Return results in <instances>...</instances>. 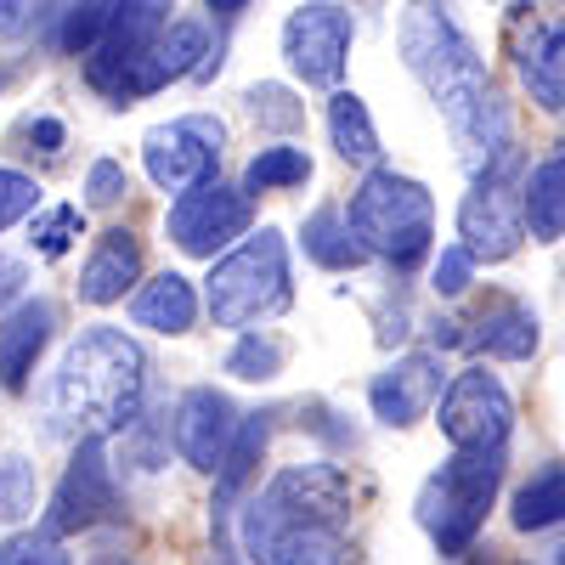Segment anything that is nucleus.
Masks as SVG:
<instances>
[{"label":"nucleus","instance_id":"nucleus-1","mask_svg":"<svg viewBox=\"0 0 565 565\" xmlns=\"http://www.w3.org/2000/svg\"><path fill=\"white\" fill-rule=\"evenodd\" d=\"M396 45H402V63L413 68V79L430 90V103L441 108L463 170L481 175L503 153H514L509 148V114L492 90V74L476 52V40L458 29L447 0H407Z\"/></svg>","mask_w":565,"mask_h":565},{"label":"nucleus","instance_id":"nucleus-2","mask_svg":"<svg viewBox=\"0 0 565 565\" xmlns=\"http://www.w3.org/2000/svg\"><path fill=\"white\" fill-rule=\"evenodd\" d=\"M148 391V356L119 328H85L63 351L52 380V413L74 441L130 430Z\"/></svg>","mask_w":565,"mask_h":565},{"label":"nucleus","instance_id":"nucleus-3","mask_svg":"<svg viewBox=\"0 0 565 565\" xmlns=\"http://www.w3.org/2000/svg\"><path fill=\"white\" fill-rule=\"evenodd\" d=\"M498 487H503V447H492V452H458L452 447V458L418 492V526L430 532V543L447 559H463L469 543L487 526V509H492Z\"/></svg>","mask_w":565,"mask_h":565},{"label":"nucleus","instance_id":"nucleus-4","mask_svg":"<svg viewBox=\"0 0 565 565\" xmlns=\"http://www.w3.org/2000/svg\"><path fill=\"white\" fill-rule=\"evenodd\" d=\"M351 226L367 255L391 260L396 271L418 266L430 255V238H436V199L424 193L413 175H396V170H373L356 199H351Z\"/></svg>","mask_w":565,"mask_h":565},{"label":"nucleus","instance_id":"nucleus-5","mask_svg":"<svg viewBox=\"0 0 565 565\" xmlns=\"http://www.w3.org/2000/svg\"><path fill=\"white\" fill-rule=\"evenodd\" d=\"M204 306L221 328H249V322L282 311L289 306V244H282L271 226L249 232L238 249L215 260Z\"/></svg>","mask_w":565,"mask_h":565},{"label":"nucleus","instance_id":"nucleus-6","mask_svg":"<svg viewBox=\"0 0 565 565\" xmlns=\"http://www.w3.org/2000/svg\"><path fill=\"white\" fill-rule=\"evenodd\" d=\"M526 181H514V153L476 175V186L458 204V244L476 255V266H498L526 244Z\"/></svg>","mask_w":565,"mask_h":565},{"label":"nucleus","instance_id":"nucleus-7","mask_svg":"<svg viewBox=\"0 0 565 565\" xmlns=\"http://www.w3.org/2000/svg\"><path fill=\"white\" fill-rule=\"evenodd\" d=\"M244 554L249 565H351V537L334 521H306L295 509H277L271 498H249L244 509Z\"/></svg>","mask_w":565,"mask_h":565},{"label":"nucleus","instance_id":"nucleus-8","mask_svg":"<svg viewBox=\"0 0 565 565\" xmlns=\"http://www.w3.org/2000/svg\"><path fill=\"white\" fill-rule=\"evenodd\" d=\"M441 418V436L458 447V452H492V447H509V430H514V402L503 391L498 373L487 367H463L447 380V396L436 407Z\"/></svg>","mask_w":565,"mask_h":565},{"label":"nucleus","instance_id":"nucleus-9","mask_svg":"<svg viewBox=\"0 0 565 565\" xmlns=\"http://www.w3.org/2000/svg\"><path fill=\"white\" fill-rule=\"evenodd\" d=\"M221 141H226V125L221 119L186 114V119L153 125L148 136H141V164H148L153 186H164V193H193V186L215 181Z\"/></svg>","mask_w":565,"mask_h":565},{"label":"nucleus","instance_id":"nucleus-10","mask_svg":"<svg viewBox=\"0 0 565 565\" xmlns=\"http://www.w3.org/2000/svg\"><path fill=\"white\" fill-rule=\"evenodd\" d=\"M175 0H114V23L103 34V45L85 57V79L103 90V97L125 103V79L136 74V63L153 52L170 29Z\"/></svg>","mask_w":565,"mask_h":565},{"label":"nucleus","instance_id":"nucleus-11","mask_svg":"<svg viewBox=\"0 0 565 565\" xmlns=\"http://www.w3.org/2000/svg\"><path fill=\"white\" fill-rule=\"evenodd\" d=\"M351 12L334 7V0H311V7H295L289 23H282V57L306 85L334 90L351 57Z\"/></svg>","mask_w":565,"mask_h":565},{"label":"nucleus","instance_id":"nucleus-12","mask_svg":"<svg viewBox=\"0 0 565 565\" xmlns=\"http://www.w3.org/2000/svg\"><path fill=\"white\" fill-rule=\"evenodd\" d=\"M119 509V492H114V463H108V447L103 436H90L74 447V463L63 469V481L52 492V509H45V532L52 537H74V532H90L97 521Z\"/></svg>","mask_w":565,"mask_h":565},{"label":"nucleus","instance_id":"nucleus-13","mask_svg":"<svg viewBox=\"0 0 565 565\" xmlns=\"http://www.w3.org/2000/svg\"><path fill=\"white\" fill-rule=\"evenodd\" d=\"M244 232H249V193L244 186L204 181L193 193H181L175 210H170V244L181 255H215L232 238H244Z\"/></svg>","mask_w":565,"mask_h":565},{"label":"nucleus","instance_id":"nucleus-14","mask_svg":"<svg viewBox=\"0 0 565 565\" xmlns=\"http://www.w3.org/2000/svg\"><path fill=\"white\" fill-rule=\"evenodd\" d=\"M509 45H514V68H521L532 103L559 114L565 108V18L537 12V7H514Z\"/></svg>","mask_w":565,"mask_h":565},{"label":"nucleus","instance_id":"nucleus-15","mask_svg":"<svg viewBox=\"0 0 565 565\" xmlns=\"http://www.w3.org/2000/svg\"><path fill=\"white\" fill-rule=\"evenodd\" d=\"M447 385H441V356L436 351H407L396 356L380 380H373L367 402H373V418L402 430V424H418L430 407H441Z\"/></svg>","mask_w":565,"mask_h":565},{"label":"nucleus","instance_id":"nucleus-16","mask_svg":"<svg viewBox=\"0 0 565 565\" xmlns=\"http://www.w3.org/2000/svg\"><path fill=\"white\" fill-rule=\"evenodd\" d=\"M238 424H244V418L232 413V402H226L221 391H210V385L186 391V396L175 402V452L193 463V469H204V476H221V463H226V452H232Z\"/></svg>","mask_w":565,"mask_h":565},{"label":"nucleus","instance_id":"nucleus-17","mask_svg":"<svg viewBox=\"0 0 565 565\" xmlns=\"http://www.w3.org/2000/svg\"><path fill=\"white\" fill-rule=\"evenodd\" d=\"M204 57H215V52H210L204 23H170V29H164V40H159L153 52L136 63V74L125 79V97H153V90H164L170 79L199 74V68H204Z\"/></svg>","mask_w":565,"mask_h":565},{"label":"nucleus","instance_id":"nucleus-18","mask_svg":"<svg viewBox=\"0 0 565 565\" xmlns=\"http://www.w3.org/2000/svg\"><path fill=\"white\" fill-rule=\"evenodd\" d=\"M52 328H57L52 300H23V306L7 311V322H0V380H7L12 391L29 385V373H34L45 340H52Z\"/></svg>","mask_w":565,"mask_h":565},{"label":"nucleus","instance_id":"nucleus-19","mask_svg":"<svg viewBox=\"0 0 565 565\" xmlns=\"http://www.w3.org/2000/svg\"><path fill=\"white\" fill-rule=\"evenodd\" d=\"M136 271H141L136 232H125V226L103 232L97 249H90V260H85V271H79V300H85V306H114V300H125V289L136 282Z\"/></svg>","mask_w":565,"mask_h":565},{"label":"nucleus","instance_id":"nucleus-20","mask_svg":"<svg viewBox=\"0 0 565 565\" xmlns=\"http://www.w3.org/2000/svg\"><path fill=\"white\" fill-rule=\"evenodd\" d=\"M130 317L141 328H159V334H186L193 317H199V295H193V282H186L181 271H164V277H153L148 289L136 295Z\"/></svg>","mask_w":565,"mask_h":565},{"label":"nucleus","instance_id":"nucleus-21","mask_svg":"<svg viewBox=\"0 0 565 565\" xmlns=\"http://www.w3.org/2000/svg\"><path fill=\"white\" fill-rule=\"evenodd\" d=\"M526 226H532L537 244H559L565 238V148L548 153L526 175Z\"/></svg>","mask_w":565,"mask_h":565},{"label":"nucleus","instance_id":"nucleus-22","mask_svg":"<svg viewBox=\"0 0 565 565\" xmlns=\"http://www.w3.org/2000/svg\"><path fill=\"white\" fill-rule=\"evenodd\" d=\"M476 345L498 362H526L537 351V317L521 306V300H498L492 311H481V328H476Z\"/></svg>","mask_w":565,"mask_h":565},{"label":"nucleus","instance_id":"nucleus-23","mask_svg":"<svg viewBox=\"0 0 565 565\" xmlns=\"http://www.w3.org/2000/svg\"><path fill=\"white\" fill-rule=\"evenodd\" d=\"M328 136H334V148L345 164H373L380 159V130L367 119V103L356 90H334V103H328Z\"/></svg>","mask_w":565,"mask_h":565},{"label":"nucleus","instance_id":"nucleus-24","mask_svg":"<svg viewBox=\"0 0 565 565\" xmlns=\"http://www.w3.org/2000/svg\"><path fill=\"white\" fill-rule=\"evenodd\" d=\"M306 255H311L317 266H328V271H351V266L367 260L351 215H340V210H317V215L306 221Z\"/></svg>","mask_w":565,"mask_h":565},{"label":"nucleus","instance_id":"nucleus-25","mask_svg":"<svg viewBox=\"0 0 565 565\" xmlns=\"http://www.w3.org/2000/svg\"><path fill=\"white\" fill-rule=\"evenodd\" d=\"M559 521H565V469L548 463L521 492H514V526H521V532H548Z\"/></svg>","mask_w":565,"mask_h":565},{"label":"nucleus","instance_id":"nucleus-26","mask_svg":"<svg viewBox=\"0 0 565 565\" xmlns=\"http://www.w3.org/2000/svg\"><path fill=\"white\" fill-rule=\"evenodd\" d=\"M266 441H271V418H266V413H249V418L238 424V436H232L226 463H221V503H226L232 492H244V487H249V476L260 469Z\"/></svg>","mask_w":565,"mask_h":565},{"label":"nucleus","instance_id":"nucleus-27","mask_svg":"<svg viewBox=\"0 0 565 565\" xmlns=\"http://www.w3.org/2000/svg\"><path fill=\"white\" fill-rule=\"evenodd\" d=\"M300 181H311V159L300 148H266L244 170V193L255 199V193H277V186H300Z\"/></svg>","mask_w":565,"mask_h":565},{"label":"nucleus","instance_id":"nucleus-28","mask_svg":"<svg viewBox=\"0 0 565 565\" xmlns=\"http://www.w3.org/2000/svg\"><path fill=\"white\" fill-rule=\"evenodd\" d=\"M108 23H114V0H79V7H68V18H63L57 45H63L68 57H90L103 45Z\"/></svg>","mask_w":565,"mask_h":565},{"label":"nucleus","instance_id":"nucleus-29","mask_svg":"<svg viewBox=\"0 0 565 565\" xmlns=\"http://www.w3.org/2000/svg\"><path fill=\"white\" fill-rule=\"evenodd\" d=\"M79 210L74 204H57V210H45V215H34V226H29V244L45 255V260H57V255H68V244L79 238Z\"/></svg>","mask_w":565,"mask_h":565},{"label":"nucleus","instance_id":"nucleus-30","mask_svg":"<svg viewBox=\"0 0 565 565\" xmlns=\"http://www.w3.org/2000/svg\"><path fill=\"white\" fill-rule=\"evenodd\" d=\"M282 367V345L277 340H260V334H244L238 345H232L226 356V373H238V380H271V373Z\"/></svg>","mask_w":565,"mask_h":565},{"label":"nucleus","instance_id":"nucleus-31","mask_svg":"<svg viewBox=\"0 0 565 565\" xmlns=\"http://www.w3.org/2000/svg\"><path fill=\"white\" fill-rule=\"evenodd\" d=\"M0 565H68V554H63V537L40 526V532H12L0 543Z\"/></svg>","mask_w":565,"mask_h":565},{"label":"nucleus","instance_id":"nucleus-32","mask_svg":"<svg viewBox=\"0 0 565 565\" xmlns=\"http://www.w3.org/2000/svg\"><path fill=\"white\" fill-rule=\"evenodd\" d=\"M29 509H34V463L0 458V521H18Z\"/></svg>","mask_w":565,"mask_h":565},{"label":"nucleus","instance_id":"nucleus-33","mask_svg":"<svg viewBox=\"0 0 565 565\" xmlns=\"http://www.w3.org/2000/svg\"><path fill=\"white\" fill-rule=\"evenodd\" d=\"M34 204H40V186L18 170H0V232H7L12 221H23Z\"/></svg>","mask_w":565,"mask_h":565},{"label":"nucleus","instance_id":"nucleus-34","mask_svg":"<svg viewBox=\"0 0 565 565\" xmlns=\"http://www.w3.org/2000/svg\"><path fill=\"white\" fill-rule=\"evenodd\" d=\"M125 193H130V181H125V170H119L114 159H97V164H90V175H85V204L108 210V204H119Z\"/></svg>","mask_w":565,"mask_h":565},{"label":"nucleus","instance_id":"nucleus-35","mask_svg":"<svg viewBox=\"0 0 565 565\" xmlns=\"http://www.w3.org/2000/svg\"><path fill=\"white\" fill-rule=\"evenodd\" d=\"M249 108H255V119H266V125H277V130L300 125V108H289V90H277V85H255V90H249Z\"/></svg>","mask_w":565,"mask_h":565},{"label":"nucleus","instance_id":"nucleus-36","mask_svg":"<svg viewBox=\"0 0 565 565\" xmlns=\"http://www.w3.org/2000/svg\"><path fill=\"white\" fill-rule=\"evenodd\" d=\"M469 271H476V255H469L463 244L441 249V260H436V295H463L469 289Z\"/></svg>","mask_w":565,"mask_h":565},{"label":"nucleus","instance_id":"nucleus-37","mask_svg":"<svg viewBox=\"0 0 565 565\" xmlns=\"http://www.w3.org/2000/svg\"><path fill=\"white\" fill-rule=\"evenodd\" d=\"M23 282H29L23 260H12V255H0V306H12V300L23 295Z\"/></svg>","mask_w":565,"mask_h":565},{"label":"nucleus","instance_id":"nucleus-38","mask_svg":"<svg viewBox=\"0 0 565 565\" xmlns=\"http://www.w3.org/2000/svg\"><path fill=\"white\" fill-rule=\"evenodd\" d=\"M23 130H29V141H40V153H57L63 148V125L57 119H29Z\"/></svg>","mask_w":565,"mask_h":565},{"label":"nucleus","instance_id":"nucleus-39","mask_svg":"<svg viewBox=\"0 0 565 565\" xmlns=\"http://www.w3.org/2000/svg\"><path fill=\"white\" fill-rule=\"evenodd\" d=\"M204 7H210L215 18H238V12L249 7V0H204Z\"/></svg>","mask_w":565,"mask_h":565},{"label":"nucleus","instance_id":"nucleus-40","mask_svg":"<svg viewBox=\"0 0 565 565\" xmlns=\"http://www.w3.org/2000/svg\"><path fill=\"white\" fill-rule=\"evenodd\" d=\"M18 12H23V0H0V29H12Z\"/></svg>","mask_w":565,"mask_h":565},{"label":"nucleus","instance_id":"nucleus-41","mask_svg":"<svg viewBox=\"0 0 565 565\" xmlns=\"http://www.w3.org/2000/svg\"><path fill=\"white\" fill-rule=\"evenodd\" d=\"M103 565H125V559H103Z\"/></svg>","mask_w":565,"mask_h":565},{"label":"nucleus","instance_id":"nucleus-42","mask_svg":"<svg viewBox=\"0 0 565 565\" xmlns=\"http://www.w3.org/2000/svg\"><path fill=\"white\" fill-rule=\"evenodd\" d=\"M559 565H565V548H559Z\"/></svg>","mask_w":565,"mask_h":565}]
</instances>
